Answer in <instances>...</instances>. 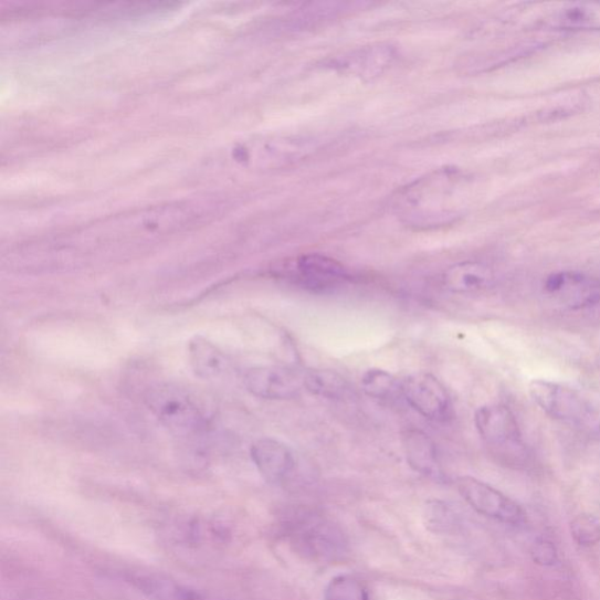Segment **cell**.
<instances>
[{
	"mask_svg": "<svg viewBox=\"0 0 600 600\" xmlns=\"http://www.w3.org/2000/svg\"><path fill=\"white\" fill-rule=\"evenodd\" d=\"M474 421L482 441L498 461L515 467L525 466L529 462V450L508 406H482L475 412Z\"/></svg>",
	"mask_w": 600,
	"mask_h": 600,
	"instance_id": "obj_1",
	"label": "cell"
},
{
	"mask_svg": "<svg viewBox=\"0 0 600 600\" xmlns=\"http://www.w3.org/2000/svg\"><path fill=\"white\" fill-rule=\"evenodd\" d=\"M146 403L151 413L169 431L188 435L201 431L206 414L196 398L178 386L161 383L147 392Z\"/></svg>",
	"mask_w": 600,
	"mask_h": 600,
	"instance_id": "obj_2",
	"label": "cell"
},
{
	"mask_svg": "<svg viewBox=\"0 0 600 600\" xmlns=\"http://www.w3.org/2000/svg\"><path fill=\"white\" fill-rule=\"evenodd\" d=\"M406 219L417 227H439L451 223V176L439 173L412 187L403 198Z\"/></svg>",
	"mask_w": 600,
	"mask_h": 600,
	"instance_id": "obj_3",
	"label": "cell"
},
{
	"mask_svg": "<svg viewBox=\"0 0 600 600\" xmlns=\"http://www.w3.org/2000/svg\"><path fill=\"white\" fill-rule=\"evenodd\" d=\"M529 394L538 408L554 420L576 425L593 421L589 402L570 387L549 380H533Z\"/></svg>",
	"mask_w": 600,
	"mask_h": 600,
	"instance_id": "obj_4",
	"label": "cell"
},
{
	"mask_svg": "<svg viewBox=\"0 0 600 600\" xmlns=\"http://www.w3.org/2000/svg\"><path fill=\"white\" fill-rule=\"evenodd\" d=\"M456 487L464 501L478 514L506 525H520L526 513L514 499L477 478L462 476Z\"/></svg>",
	"mask_w": 600,
	"mask_h": 600,
	"instance_id": "obj_5",
	"label": "cell"
},
{
	"mask_svg": "<svg viewBox=\"0 0 600 600\" xmlns=\"http://www.w3.org/2000/svg\"><path fill=\"white\" fill-rule=\"evenodd\" d=\"M401 396L425 419L446 421L452 415L451 397L441 381L431 373L417 372L400 381Z\"/></svg>",
	"mask_w": 600,
	"mask_h": 600,
	"instance_id": "obj_6",
	"label": "cell"
},
{
	"mask_svg": "<svg viewBox=\"0 0 600 600\" xmlns=\"http://www.w3.org/2000/svg\"><path fill=\"white\" fill-rule=\"evenodd\" d=\"M245 389L266 400L294 399L304 389V373L283 366L251 367L244 377Z\"/></svg>",
	"mask_w": 600,
	"mask_h": 600,
	"instance_id": "obj_7",
	"label": "cell"
},
{
	"mask_svg": "<svg viewBox=\"0 0 600 600\" xmlns=\"http://www.w3.org/2000/svg\"><path fill=\"white\" fill-rule=\"evenodd\" d=\"M250 454L260 474L274 485L283 483L296 469L292 450L275 439L264 438L255 441Z\"/></svg>",
	"mask_w": 600,
	"mask_h": 600,
	"instance_id": "obj_8",
	"label": "cell"
},
{
	"mask_svg": "<svg viewBox=\"0 0 600 600\" xmlns=\"http://www.w3.org/2000/svg\"><path fill=\"white\" fill-rule=\"evenodd\" d=\"M294 267L297 281L316 292L337 286L347 277L346 270L339 262L322 255L302 256Z\"/></svg>",
	"mask_w": 600,
	"mask_h": 600,
	"instance_id": "obj_9",
	"label": "cell"
},
{
	"mask_svg": "<svg viewBox=\"0 0 600 600\" xmlns=\"http://www.w3.org/2000/svg\"><path fill=\"white\" fill-rule=\"evenodd\" d=\"M402 444L412 470L434 480L443 477L436 446L429 434L419 430L406 431L402 434Z\"/></svg>",
	"mask_w": 600,
	"mask_h": 600,
	"instance_id": "obj_10",
	"label": "cell"
},
{
	"mask_svg": "<svg viewBox=\"0 0 600 600\" xmlns=\"http://www.w3.org/2000/svg\"><path fill=\"white\" fill-rule=\"evenodd\" d=\"M128 582L150 600H210L198 590L162 575H131Z\"/></svg>",
	"mask_w": 600,
	"mask_h": 600,
	"instance_id": "obj_11",
	"label": "cell"
},
{
	"mask_svg": "<svg viewBox=\"0 0 600 600\" xmlns=\"http://www.w3.org/2000/svg\"><path fill=\"white\" fill-rule=\"evenodd\" d=\"M444 287L454 294H474L488 288L494 282L493 270L478 262H462L443 274Z\"/></svg>",
	"mask_w": 600,
	"mask_h": 600,
	"instance_id": "obj_12",
	"label": "cell"
},
{
	"mask_svg": "<svg viewBox=\"0 0 600 600\" xmlns=\"http://www.w3.org/2000/svg\"><path fill=\"white\" fill-rule=\"evenodd\" d=\"M188 354L193 372L202 379H218L228 371L227 357L202 337H196L189 343Z\"/></svg>",
	"mask_w": 600,
	"mask_h": 600,
	"instance_id": "obj_13",
	"label": "cell"
},
{
	"mask_svg": "<svg viewBox=\"0 0 600 600\" xmlns=\"http://www.w3.org/2000/svg\"><path fill=\"white\" fill-rule=\"evenodd\" d=\"M295 537L298 539L297 544L308 550V554L320 556L333 555L338 546L343 545L340 536L330 526L314 518L302 519Z\"/></svg>",
	"mask_w": 600,
	"mask_h": 600,
	"instance_id": "obj_14",
	"label": "cell"
},
{
	"mask_svg": "<svg viewBox=\"0 0 600 600\" xmlns=\"http://www.w3.org/2000/svg\"><path fill=\"white\" fill-rule=\"evenodd\" d=\"M304 389L309 393L330 400H343L351 396V386L340 375L328 370L304 373Z\"/></svg>",
	"mask_w": 600,
	"mask_h": 600,
	"instance_id": "obj_15",
	"label": "cell"
},
{
	"mask_svg": "<svg viewBox=\"0 0 600 600\" xmlns=\"http://www.w3.org/2000/svg\"><path fill=\"white\" fill-rule=\"evenodd\" d=\"M324 600H370V593L357 577L340 575L326 587Z\"/></svg>",
	"mask_w": 600,
	"mask_h": 600,
	"instance_id": "obj_16",
	"label": "cell"
},
{
	"mask_svg": "<svg viewBox=\"0 0 600 600\" xmlns=\"http://www.w3.org/2000/svg\"><path fill=\"white\" fill-rule=\"evenodd\" d=\"M361 387L367 396L389 400L401 394L400 381L382 370H369L361 379Z\"/></svg>",
	"mask_w": 600,
	"mask_h": 600,
	"instance_id": "obj_17",
	"label": "cell"
},
{
	"mask_svg": "<svg viewBox=\"0 0 600 600\" xmlns=\"http://www.w3.org/2000/svg\"><path fill=\"white\" fill-rule=\"evenodd\" d=\"M570 533L578 546H597L600 541V520L589 514L577 515L571 520Z\"/></svg>",
	"mask_w": 600,
	"mask_h": 600,
	"instance_id": "obj_18",
	"label": "cell"
},
{
	"mask_svg": "<svg viewBox=\"0 0 600 600\" xmlns=\"http://www.w3.org/2000/svg\"><path fill=\"white\" fill-rule=\"evenodd\" d=\"M531 558L534 562L540 567H552L557 564L558 552L548 539H538L531 548Z\"/></svg>",
	"mask_w": 600,
	"mask_h": 600,
	"instance_id": "obj_19",
	"label": "cell"
}]
</instances>
